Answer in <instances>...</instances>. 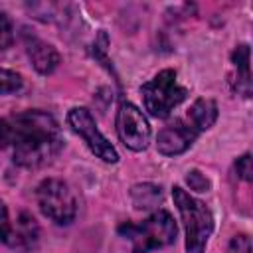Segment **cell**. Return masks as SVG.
Wrapping results in <instances>:
<instances>
[{
  "instance_id": "obj_1",
  "label": "cell",
  "mask_w": 253,
  "mask_h": 253,
  "mask_svg": "<svg viewBox=\"0 0 253 253\" xmlns=\"http://www.w3.org/2000/svg\"><path fill=\"white\" fill-rule=\"evenodd\" d=\"M61 144L59 125L49 113L24 111L0 119V148L8 150L18 166L40 168L59 152Z\"/></svg>"
},
{
  "instance_id": "obj_2",
  "label": "cell",
  "mask_w": 253,
  "mask_h": 253,
  "mask_svg": "<svg viewBox=\"0 0 253 253\" xmlns=\"http://www.w3.org/2000/svg\"><path fill=\"white\" fill-rule=\"evenodd\" d=\"M217 119V105L211 99H198L186 117L166 125L156 138V148L164 156H178L186 152L200 132L208 130Z\"/></svg>"
},
{
  "instance_id": "obj_3",
  "label": "cell",
  "mask_w": 253,
  "mask_h": 253,
  "mask_svg": "<svg viewBox=\"0 0 253 253\" xmlns=\"http://www.w3.org/2000/svg\"><path fill=\"white\" fill-rule=\"evenodd\" d=\"M172 198L186 229V253H204L206 243L213 231V215L210 208L180 186L172 188Z\"/></svg>"
},
{
  "instance_id": "obj_4",
  "label": "cell",
  "mask_w": 253,
  "mask_h": 253,
  "mask_svg": "<svg viewBox=\"0 0 253 253\" xmlns=\"http://www.w3.org/2000/svg\"><path fill=\"white\" fill-rule=\"evenodd\" d=\"M119 233L130 239L132 253H148L152 249H160L174 243L178 227L166 210H158L140 223H123L119 227Z\"/></svg>"
},
{
  "instance_id": "obj_5",
  "label": "cell",
  "mask_w": 253,
  "mask_h": 253,
  "mask_svg": "<svg viewBox=\"0 0 253 253\" xmlns=\"http://www.w3.org/2000/svg\"><path fill=\"white\" fill-rule=\"evenodd\" d=\"M146 111L156 119H166L186 97V87L178 85L174 69H162L140 87Z\"/></svg>"
},
{
  "instance_id": "obj_6",
  "label": "cell",
  "mask_w": 253,
  "mask_h": 253,
  "mask_svg": "<svg viewBox=\"0 0 253 253\" xmlns=\"http://www.w3.org/2000/svg\"><path fill=\"white\" fill-rule=\"evenodd\" d=\"M36 202L40 211L59 225L73 221L77 213V200L71 186L59 178H45L36 188Z\"/></svg>"
},
{
  "instance_id": "obj_7",
  "label": "cell",
  "mask_w": 253,
  "mask_h": 253,
  "mask_svg": "<svg viewBox=\"0 0 253 253\" xmlns=\"http://www.w3.org/2000/svg\"><path fill=\"white\" fill-rule=\"evenodd\" d=\"M67 123L69 126L85 140V144L89 146V150L101 158L103 162H109V164H115L119 160V154L115 150V146L103 136V132L97 128V123L91 115L89 109L85 107H73L67 115Z\"/></svg>"
},
{
  "instance_id": "obj_8",
  "label": "cell",
  "mask_w": 253,
  "mask_h": 253,
  "mask_svg": "<svg viewBox=\"0 0 253 253\" xmlns=\"http://www.w3.org/2000/svg\"><path fill=\"white\" fill-rule=\"evenodd\" d=\"M117 134L121 142L134 150L140 152L148 146L150 142V126L148 121L144 119L142 111L134 107L132 103H123L117 111Z\"/></svg>"
},
{
  "instance_id": "obj_9",
  "label": "cell",
  "mask_w": 253,
  "mask_h": 253,
  "mask_svg": "<svg viewBox=\"0 0 253 253\" xmlns=\"http://www.w3.org/2000/svg\"><path fill=\"white\" fill-rule=\"evenodd\" d=\"M22 38H24L26 51H28V57H30L34 69L38 73H42V75H49L59 65V53H57V49L51 43L40 40L38 36H34L28 30L22 34Z\"/></svg>"
},
{
  "instance_id": "obj_10",
  "label": "cell",
  "mask_w": 253,
  "mask_h": 253,
  "mask_svg": "<svg viewBox=\"0 0 253 253\" xmlns=\"http://www.w3.org/2000/svg\"><path fill=\"white\" fill-rule=\"evenodd\" d=\"M38 237H40V229H38L36 219L30 213H20L16 225L10 229L6 243L20 251H32L38 243Z\"/></svg>"
},
{
  "instance_id": "obj_11",
  "label": "cell",
  "mask_w": 253,
  "mask_h": 253,
  "mask_svg": "<svg viewBox=\"0 0 253 253\" xmlns=\"http://www.w3.org/2000/svg\"><path fill=\"white\" fill-rule=\"evenodd\" d=\"M130 200L136 210H150L162 202V188L156 184H136L130 188Z\"/></svg>"
},
{
  "instance_id": "obj_12",
  "label": "cell",
  "mask_w": 253,
  "mask_h": 253,
  "mask_svg": "<svg viewBox=\"0 0 253 253\" xmlns=\"http://www.w3.org/2000/svg\"><path fill=\"white\" fill-rule=\"evenodd\" d=\"M231 61L237 69V91H241L245 97H249V45H239L231 53Z\"/></svg>"
},
{
  "instance_id": "obj_13",
  "label": "cell",
  "mask_w": 253,
  "mask_h": 253,
  "mask_svg": "<svg viewBox=\"0 0 253 253\" xmlns=\"http://www.w3.org/2000/svg\"><path fill=\"white\" fill-rule=\"evenodd\" d=\"M22 87V77L14 71H8V69H2L0 67V95H6V93H14Z\"/></svg>"
},
{
  "instance_id": "obj_14",
  "label": "cell",
  "mask_w": 253,
  "mask_h": 253,
  "mask_svg": "<svg viewBox=\"0 0 253 253\" xmlns=\"http://www.w3.org/2000/svg\"><path fill=\"white\" fill-rule=\"evenodd\" d=\"M14 42V26L8 14L0 12V49H8Z\"/></svg>"
},
{
  "instance_id": "obj_15",
  "label": "cell",
  "mask_w": 253,
  "mask_h": 253,
  "mask_svg": "<svg viewBox=\"0 0 253 253\" xmlns=\"http://www.w3.org/2000/svg\"><path fill=\"white\" fill-rule=\"evenodd\" d=\"M186 182H188V184H190V188H192V190H196V192H206V190L210 188L208 178H206L200 170H190V172H188V176H186Z\"/></svg>"
},
{
  "instance_id": "obj_16",
  "label": "cell",
  "mask_w": 253,
  "mask_h": 253,
  "mask_svg": "<svg viewBox=\"0 0 253 253\" xmlns=\"http://www.w3.org/2000/svg\"><path fill=\"white\" fill-rule=\"evenodd\" d=\"M227 253H251V241L245 233L235 235L229 245H227Z\"/></svg>"
},
{
  "instance_id": "obj_17",
  "label": "cell",
  "mask_w": 253,
  "mask_h": 253,
  "mask_svg": "<svg viewBox=\"0 0 253 253\" xmlns=\"http://www.w3.org/2000/svg\"><path fill=\"white\" fill-rule=\"evenodd\" d=\"M235 170H237V174H239L241 180L251 182V156H249V154H243L241 158H237Z\"/></svg>"
},
{
  "instance_id": "obj_18",
  "label": "cell",
  "mask_w": 253,
  "mask_h": 253,
  "mask_svg": "<svg viewBox=\"0 0 253 253\" xmlns=\"http://www.w3.org/2000/svg\"><path fill=\"white\" fill-rule=\"evenodd\" d=\"M10 219H8V210L4 206V202H0V243H6L8 241V235H10Z\"/></svg>"
}]
</instances>
